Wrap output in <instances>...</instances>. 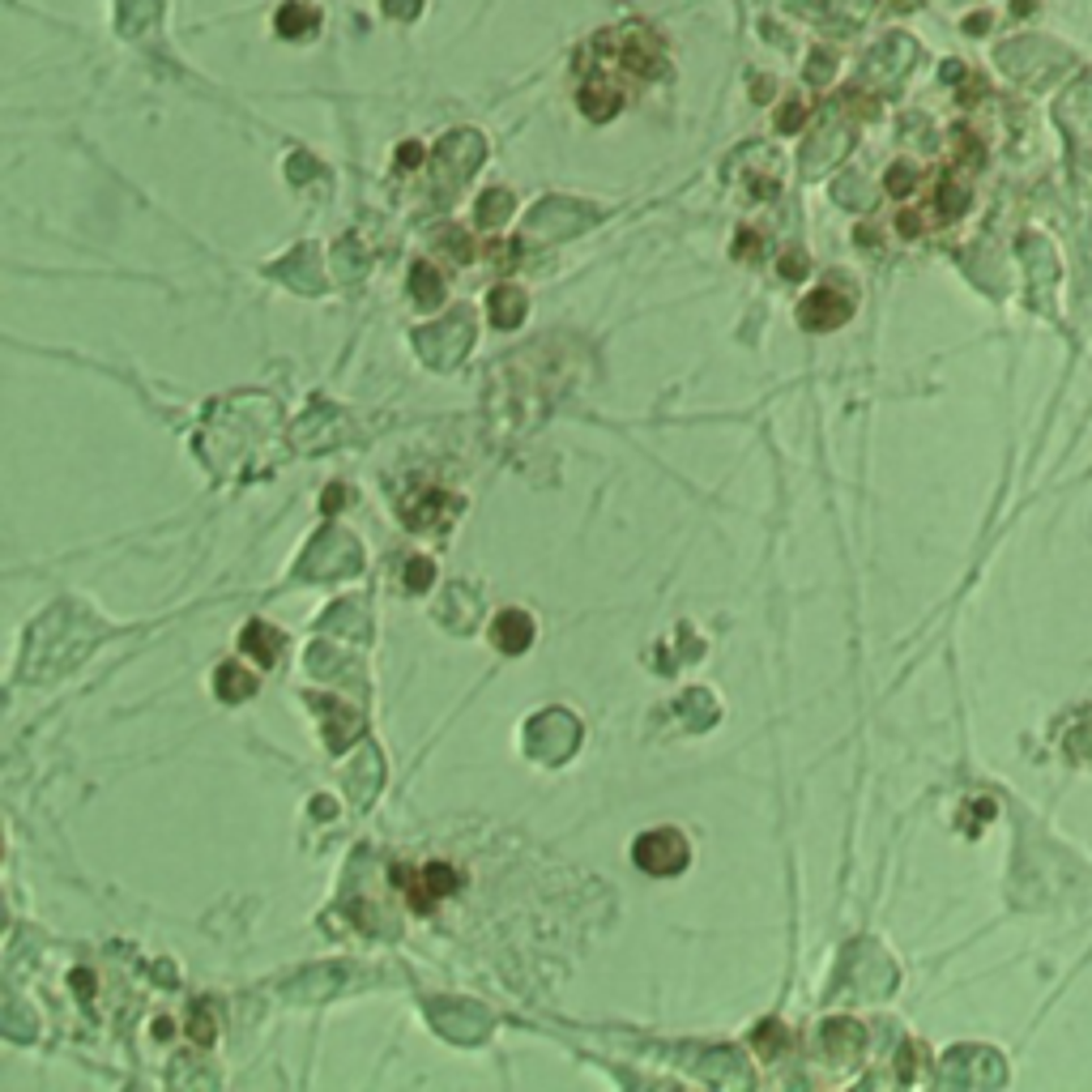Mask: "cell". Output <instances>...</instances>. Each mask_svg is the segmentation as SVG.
<instances>
[{
	"label": "cell",
	"mask_w": 1092,
	"mask_h": 1092,
	"mask_svg": "<svg viewBox=\"0 0 1092 1092\" xmlns=\"http://www.w3.org/2000/svg\"><path fill=\"white\" fill-rule=\"evenodd\" d=\"M679 845H688L679 832H649V837L637 841V867L653 871V875H674V871L688 867V862H679L674 853L666 858V849H679Z\"/></svg>",
	"instance_id": "1"
},
{
	"label": "cell",
	"mask_w": 1092,
	"mask_h": 1092,
	"mask_svg": "<svg viewBox=\"0 0 1092 1092\" xmlns=\"http://www.w3.org/2000/svg\"><path fill=\"white\" fill-rule=\"evenodd\" d=\"M798 316H802L807 329H832V325H841L849 316V307H845V299H837L832 291H816L807 303H802Z\"/></svg>",
	"instance_id": "2"
},
{
	"label": "cell",
	"mask_w": 1092,
	"mask_h": 1092,
	"mask_svg": "<svg viewBox=\"0 0 1092 1092\" xmlns=\"http://www.w3.org/2000/svg\"><path fill=\"white\" fill-rule=\"evenodd\" d=\"M491 640L500 644L504 653H521L525 644L533 640V623L525 619L521 611H504L500 619H495V628H491Z\"/></svg>",
	"instance_id": "3"
},
{
	"label": "cell",
	"mask_w": 1092,
	"mask_h": 1092,
	"mask_svg": "<svg viewBox=\"0 0 1092 1092\" xmlns=\"http://www.w3.org/2000/svg\"><path fill=\"white\" fill-rule=\"evenodd\" d=\"M521 316H525V295L512 291V286H500V291L491 295V321L500 325V329H512Z\"/></svg>",
	"instance_id": "4"
},
{
	"label": "cell",
	"mask_w": 1092,
	"mask_h": 1092,
	"mask_svg": "<svg viewBox=\"0 0 1092 1092\" xmlns=\"http://www.w3.org/2000/svg\"><path fill=\"white\" fill-rule=\"evenodd\" d=\"M277 31L286 39H312L316 35V13L303 5H286L282 13H277Z\"/></svg>",
	"instance_id": "5"
},
{
	"label": "cell",
	"mask_w": 1092,
	"mask_h": 1092,
	"mask_svg": "<svg viewBox=\"0 0 1092 1092\" xmlns=\"http://www.w3.org/2000/svg\"><path fill=\"white\" fill-rule=\"evenodd\" d=\"M218 679H222V696L235 700V696H252V674L235 670V666H222L218 670Z\"/></svg>",
	"instance_id": "6"
},
{
	"label": "cell",
	"mask_w": 1092,
	"mask_h": 1092,
	"mask_svg": "<svg viewBox=\"0 0 1092 1092\" xmlns=\"http://www.w3.org/2000/svg\"><path fill=\"white\" fill-rule=\"evenodd\" d=\"M453 883H456V875H453L449 867H440V862H435V867H427V888H431V897H444V892H453Z\"/></svg>",
	"instance_id": "7"
},
{
	"label": "cell",
	"mask_w": 1092,
	"mask_h": 1092,
	"mask_svg": "<svg viewBox=\"0 0 1092 1092\" xmlns=\"http://www.w3.org/2000/svg\"><path fill=\"white\" fill-rule=\"evenodd\" d=\"M486 210H482V222H500L508 214V193H486Z\"/></svg>",
	"instance_id": "8"
},
{
	"label": "cell",
	"mask_w": 1092,
	"mask_h": 1092,
	"mask_svg": "<svg viewBox=\"0 0 1092 1092\" xmlns=\"http://www.w3.org/2000/svg\"><path fill=\"white\" fill-rule=\"evenodd\" d=\"M414 291H419L423 303H435V277H431V270H427V265H419V270H414Z\"/></svg>",
	"instance_id": "9"
},
{
	"label": "cell",
	"mask_w": 1092,
	"mask_h": 1092,
	"mask_svg": "<svg viewBox=\"0 0 1092 1092\" xmlns=\"http://www.w3.org/2000/svg\"><path fill=\"white\" fill-rule=\"evenodd\" d=\"M913 184V175H909V167H897V175H892V193H905V188Z\"/></svg>",
	"instance_id": "10"
},
{
	"label": "cell",
	"mask_w": 1092,
	"mask_h": 1092,
	"mask_svg": "<svg viewBox=\"0 0 1092 1092\" xmlns=\"http://www.w3.org/2000/svg\"><path fill=\"white\" fill-rule=\"evenodd\" d=\"M427 577H431V563H427V559H419V563H414V581H410V585H414V589H423V585H427Z\"/></svg>",
	"instance_id": "11"
},
{
	"label": "cell",
	"mask_w": 1092,
	"mask_h": 1092,
	"mask_svg": "<svg viewBox=\"0 0 1092 1092\" xmlns=\"http://www.w3.org/2000/svg\"><path fill=\"white\" fill-rule=\"evenodd\" d=\"M798 120H802V107H790V112H781V116H777V124H781V128H798Z\"/></svg>",
	"instance_id": "12"
},
{
	"label": "cell",
	"mask_w": 1092,
	"mask_h": 1092,
	"mask_svg": "<svg viewBox=\"0 0 1092 1092\" xmlns=\"http://www.w3.org/2000/svg\"><path fill=\"white\" fill-rule=\"evenodd\" d=\"M419 158H423V150H419V145H402V150H397V163H410V167H414V163H419Z\"/></svg>",
	"instance_id": "13"
}]
</instances>
